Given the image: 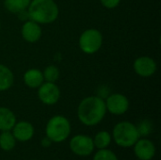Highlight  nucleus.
<instances>
[{"instance_id": "39448f33", "label": "nucleus", "mask_w": 161, "mask_h": 160, "mask_svg": "<svg viewBox=\"0 0 161 160\" xmlns=\"http://www.w3.org/2000/svg\"><path fill=\"white\" fill-rule=\"evenodd\" d=\"M103 45V35L96 28H88L84 30L79 39L78 46L80 50L87 55L97 53Z\"/></svg>"}, {"instance_id": "20e7f679", "label": "nucleus", "mask_w": 161, "mask_h": 160, "mask_svg": "<svg viewBox=\"0 0 161 160\" xmlns=\"http://www.w3.org/2000/svg\"><path fill=\"white\" fill-rule=\"evenodd\" d=\"M112 139L115 143L123 148L133 146L141 138L137 125L128 121L118 123L112 130Z\"/></svg>"}, {"instance_id": "f03ea898", "label": "nucleus", "mask_w": 161, "mask_h": 160, "mask_svg": "<svg viewBox=\"0 0 161 160\" xmlns=\"http://www.w3.org/2000/svg\"><path fill=\"white\" fill-rule=\"evenodd\" d=\"M26 13L29 20L40 25H48L58 19L59 8L55 0H31Z\"/></svg>"}, {"instance_id": "a211bd4d", "label": "nucleus", "mask_w": 161, "mask_h": 160, "mask_svg": "<svg viewBox=\"0 0 161 160\" xmlns=\"http://www.w3.org/2000/svg\"><path fill=\"white\" fill-rule=\"evenodd\" d=\"M111 135L108 132V131H100L98 132L93 140V144L94 147H96L98 150L99 149H106L109 146L110 142H111Z\"/></svg>"}, {"instance_id": "f8f14e48", "label": "nucleus", "mask_w": 161, "mask_h": 160, "mask_svg": "<svg viewBox=\"0 0 161 160\" xmlns=\"http://www.w3.org/2000/svg\"><path fill=\"white\" fill-rule=\"evenodd\" d=\"M11 133L13 134L16 141L21 142H25L30 141L34 136V126L26 121L16 122L14 126L11 129Z\"/></svg>"}, {"instance_id": "5701e85b", "label": "nucleus", "mask_w": 161, "mask_h": 160, "mask_svg": "<svg viewBox=\"0 0 161 160\" xmlns=\"http://www.w3.org/2000/svg\"><path fill=\"white\" fill-rule=\"evenodd\" d=\"M51 143H52V141H51L46 136H45V138H43L42 141V147H44V148H47L48 146H50Z\"/></svg>"}, {"instance_id": "b1692460", "label": "nucleus", "mask_w": 161, "mask_h": 160, "mask_svg": "<svg viewBox=\"0 0 161 160\" xmlns=\"http://www.w3.org/2000/svg\"><path fill=\"white\" fill-rule=\"evenodd\" d=\"M0 28H1V23H0Z\"/></svg>"}, {"instance_id": "6e6552de", "label": "nucleus", "mask_w": 161, "mask_h": 160, "mask_svg": "<svg viewBox=\"0 0 161 160\" xmlns=\"http://www.w3.org/2000/svg\"><path fill=\"white\" fill-rule=\"evenodd\" d=\"M94 148L93 140L87 135H76L70 141V149L76 156L88 157L92 154Z\"/></svg>"}, {"instance_id": "1a4fd4ad", "label": "nucleus", "mask_w": 161, "mask_h": 160, "mask_svg": "<svg viewBox=\"0 0 161 160\" xmlns=\"http://www.w3.org/2000/svg\"><path fill=\"white\" fill-rule=\"evenodd\" d=\"M133 69L139 76L148 78L157 73L158 64L153 58L148 56H142L134 60Z\"/></svg>"}, {"instance_id": "ddd939ff", "label": "nucleus", "mask_w": 161, "mask_h": 160, "mask_svg": "<svg viewBox=\"0 0 161 160\" xmlns=\"http://www.w3.org/2000/svg\"><path fill=\"white\" fill-rule=\"evenodd\" d=\"M23 81L26 87L30 89H38L44 82L42 72L37 68H30L25 72Z\"/></svg>"}, {"instance_id": "4be33fe9", "label": "nucleus", "mask_w": 161, "mask_h": 160, "mask_svg": "<svg viewBox=\"0 0 161 160\" xmlns=\"http://www.w3.org/2000/svg\"><path fill=\"white\" fill-rule=\"evenodd\" d=\"M100 2L104 8L108 9H113L120 5L121 0H100Z\"/></svg>"}, {"instance_id": "4468645a", "label": "nucleus", "mask_w": 161, "mask_h": 160, "mask_svg": "<svg viewBox=\"0 0 161 160\" xmlns=\"http://www.w3.org/2000/svg\"><path fill=\"white\" fill-rule=\"evenodd\" d=\"M16 124V116L12 110L6 107H0V131H11Z\"/></svg>"}, {"instance_id": "0eeeda50", "label": "nucleus", "mask_w": 161, "mask_h": 160, "mask_svg": "<svg viewBox=\"0 0 161 160\" xmlns=\"http://www.w3.org/2000/svg\"><path fill=\"white\" fill-rule=\"evenodd\" d=\"M38 98L39 100L46 106L56 105L60 98V90L56 83L43 82L38 88Z\"/></svg>"}, {"instance_id": "9b49d317", "label": "nucleus", "mask_w": 161, "mask_h": 160, "mask_svg": "<svg viewBox=\"0 0 161 160\" xmlns=\"http://www.w3.org/2000/svg\"><path fill=\"white\" fill-rule=\"evenodd\" d=\"M134 146V154L140 160H152L156 155L155 144L147 139H139Z\"/></svg>"}, {"instance_id": "2eb2a0df", "label": "nucleus", "mask_w": 161, "mask_h": 160, "mask_svg": "<svg viewBox=\"0 0 161 160\" xmlns=\"http://www.w3.org/2000/svg\"><path fill=\"white\" fill-rule=\"evenodd\" d=\"M14 83V74L6 65L0 63V91L9 90Z\"/></svg>"}, {"instance_id": "6ab92c4d", "label": "nucleus", "mask_w": 161, "mask_h": 160, "mask_svg": "<svg viewBox=\"0 0 161 160\" xmlns=\"http://www.w3.org/2000/svg\"><path fill=\"white\" fill-rule=\"evenodd\" d=\"M43 78L45 82H52L56 83L59 78V69L56 65H48L42 72Z\"/></svg>"}, {"instance_id": "aec40b11", "label": "nucleus", "mask_w": 161, "mask_h": 160, "mask_svg": "<svg viewBox=\"0 0 161 160\" xmlns=\"http://www.w3.org/2000/svg\"><path fill=\"white\" fill-rule=\"evenodd\" d=\"M93 160H118L117 156L110 150L99 149L98 152L94 155Z\"/></svg>"}, {"instance_id": "412c9836", "label": "nucleus", "mask_w": 161, "mask_h": 160, "mask_svg": "<svg viewBox=\"0 0 161 160\" xmlns=\"http://www.w3.org/2000/svg\"><path fill=\"white\" fill-rule=\"evenodd\" d=\"M140 136H148L153 130V124L149 120H143L137 126Z\"/></svg>"}, {"instance_id": "dca6fc26", "label": "nucleus", "mask_w": 161, "mask_h": 160, "mask_svg": "<svg viewBox=\"0 0 161 160\" xmlns=\"http://www.w3.org/2000/svg\"><path fill=\"white\" fill-rule=\"evenodd\" d=\"M31 0H4L6 9L11 13H20L25 11Z\"/></svg>"}, {"instance_id": "423d86ee", "label": "nucleus", "mask_w": 161, "mask_h": 160, "mask_svg": "<svg viewBox=\"0 0 161 160\" xmlns=\"http://www.w3.org/2000/svg\"><path fill=\"white\" fill-rule=\"evenodd\" d=\"M107 111L112 115H123L129 109V100L123 93L115 92L108 94L105 100Z\"/></svg>"}, {"instance_id": "7ed1b4c3", "label": "nucleus", "mask_w": 161, "mask_h": 160, "mask_svg": "<svg viewBox=\"0 0 161 160\" xmlns=\"http://www.w3.org/2000/svg\"><path fill=\"white\" fill-rule=\"evenodd\" d=\"M71 130V123L66 117L55 115L46 124L45 135L52 142L60 143L69 138Z\"/></svg>"}, {"instance_id": "9d476101", "label": "nucleus", "mask_w": 161, "mask_h": 160, "mask_svg": "<svg viewBox=\"0 0 161 160\" xmlns=\"http://www.w3.org/2000/svg\"><path fill=\"white\" fill-rule=\"evenodd\" d=\"M21 35L24 41L26 42L34 43L41 40L42 29L40 24L28 19L23 24L21 27Z\"/></svg>"}, {"instance_id": "f3484780", "label": "nucleus", "mask_w": 161, "mask_h": 160, "mask_svg": "<svg viewBox=\"0 0 161 160\" xmlns=\"http://www.w3.org/2000/svg\"><path fill=\"white\" fill-rule=\"evenodd\" d=\"M16 145V140L10 131H2L0 134V148L3 151H11Z\"/></svg>"}, {"instance_id": "393cba45", "label": "nucleus", "mask_w": 161, "mask_h": 160, "mask_svg": "<svg viewBox=\"0 0 161 160\" xmlns=\"http://www.w3.org/2000/svg\"><path fill=\"white\" fill-rule=\"evenodd\" d=\"M33 160H35V159H33Z\"/></svg>"}, {"instance_id": "f257e3e1", "label": "nucleus", "mask_w": 161, "mask_h": 160, "mask_svg": "<svg viewBox=\"0 0 161 160\" xmlns=\"http://www.w3.org/2000/svg\"><path fill=\"white\" fill-rule=\"evenodd\" d=\"M107 114L105 100L97 95H91L81 100L77 108V117L86 126L100 124Z\"/></svg>"}]
</instances>
